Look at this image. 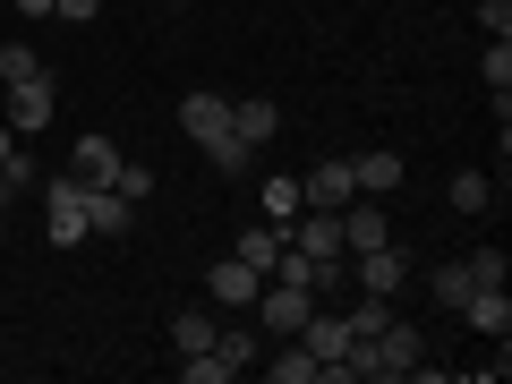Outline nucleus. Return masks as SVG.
Segmentation results:
<instances>
[{
  "instance_id": "nucleus-3",
  "label": "nucleus",
  "mask_w": 512,
  "mask_h": 384,
  "mask_svg": "<svg viewBox=\"0 0 512 384\" xmlns=\"http://www.w3.org/2000/svg\"><path fill=\"white\" fill-rule=\"evenodd\" d=\"M308 308H316V291H308V282L265 274V291H256V325H265V333H299V325H308Z\"/></svg>"
},
{
  "instance_id": "nucleus-10",
  "label": "nucleus",
  "mask_w": 512,
  "mask_h": 384,
  "mask_svg": "<svg viewBox=\"0 0 512 384\" xmlns=\"http://www.w3.org/2000/svg\"><path fill=\"white\" fill-rule=\"evenodd\" d=\"M86 231H103V239L137 231V205H128L120 188H86Z\"/></svg>"
},
{
  "instance_id": "nucleus-27",
  "label": "nucleus",
  "mask_w": 512,
  "mask_h": 384,
  "mask_svg": "<svg viewBox=\"0 0 512 384\" xmlns=\"http://www.w3.org/2000/svg\"><path fill=\"white\" fill-rule=\"evenodd\" d=\"M9 163H18V128L0 120V171H9Z\"/></svg>"
},
{
  "instance_id": "nucleus-15",
  "label": "nucleus",
  "mask_w": 512,
  "mask_h": 384,
  "mask_svg": "<svg viewBox=\"0 0 512 384\" xmlns=\"http://www.w3.org/2000/svg\"><path fill=\"white\" fill-rule=\"evenodd\" d=\"M256 367H265L274 384H316V359H308V342H299V333H282V350H274V359H256Z\"/></svg>"
},
{
  "instance_id": "nucleus-13",
  "label": "nucleus",
  "mask_w": 512,
  "mask_h": 384,
  "mask_svg": "<svg viewBox=\"0 0 512 384\" xmlns=\"http://www.w3.org/2000/svg\"><path fill=\"white\" fill-rule=\"evenodd\" d=\"M214 308H180V316H171V350H180V359H197V350H214Z\"/></svg>"
},
{
  "instance_id": "nucleus-8",
  "label": "nucleus",
  "mask_w": 512,
  "mask_h": 384,
  "mask_svg": "<svg viewBox=\"0 0 512 384\" xmlns=\"http://www.w3.org/2000/svg\"><path fill=\"white\" fill-rule=\"evenodd\" d=\"M384 239H393V214H384V205H342V248L350 256L384 248Z\"/></svg>"
},
{
  "instance_id": "nucleus-20",
  "label": "nucleus",
  "mask_w": 512,
  "mask_h": 384,
  "mask_svg": "<svg viewBox=\"0 0 512 384\" xmlns=\"http://www.w3.org/2000/svg\"><path fill=\"white\" fill-rule=\"evenodd\" d=\"M256 350H265V342H256L248 325H222V333H214V359L231 367V376H239V367H256Z\"/></svg>"
},
{
  "instance_id": "nucleus-30",
  "label": "nucleus",
  "mask_w": 512,
  "mask_h": 384,
  "mask_svg": "<svg viewBox=\"0 0 512 384\" xmlns=\"http://www.w3.org/2000/svg\"><path fill=\"white\" fill-rule=\"evenodd\" d=\"M171 9H188V0H171Z\"/></svg>"
},
{
  "instance_id": "nucleus-24",
  "label": "nucleus",
  "mask_w": 512,
  "mask_h": 384,
  "mask_svg": "<svg viewBox=\"0 0 512 384\" xmlns=\"http://www.w3.org/2000/svg\"><path fill=\"white\" fill-rule=\"evenodd\" d=\"M111 188H120L128 205H146V197H154V171H146V163H128V154H120V171H111Z\"/></svg>"
},
{
  "instance_id": "nucleus-12",
  "label": "nucleus",
  "mask_w": 512,
  "mask_h": 384,
  "mask_svg": "<svg viewBox=\"0 0 512 384\" xmlns=\"http://www.w3.org/2000/svg\"><path fill=\"white\" fill-rule=\"evenodd\" d=\"M9 128H18V137H35V128H52V86H9Z\"/></svg>"
},
{
  "instance_id": "nucleus-18",
  "label": "nucleus",
  "mask_w": 512,
  "mask_h": 384,
  "mask_svg": "<svg viewBox=\"0 0 512 384\" xmlns=\"http://www.w3.org/2000/svg\"><path fill=\"white\" fill-rule=\"evenodd\" d=\"M461 265H470V282H478V291H504V282H512V256L495 248V239H487V248H470Z\"/></svg>"
},
{
  "instance_id": "nucleus-22",
  "label": "nucleus",
  "mask_w": 512,
  "mask_h": 384,
  "mask_svg": "<svg viewBox=\"0 0 512 384\" xmlns=\"http://www.w3.org/2000/svg\"><path fill=\"white\" fill-rule=\"evenodd\" d=\"M444 197H453V214H487L495 188H487V171H453V188H444Z\"/></svg>"
},
{
  "instance_id": "nucleus-23",
  "label": "nucleus",
  "mask_w": 512,
  "mask_h": 384,
  "mask_svg": "<svg viewBox=\"0 0 512 384\" xmlns=\"http://www.w3.org/2000/svg\"><path fill=\"white\" fill-rule=\"evenodd\" d=\"M487 94H512V35H487Z\"/></svg>"
},
{
  "instance_id": "nucleus-5",
  "label": "nucleus",
  "mask_w": 512,
  "mask_h": 384,
  "mask_svg": "<svg viewBox=\"0 0 512 384\" xmlns=\"http://www.w3.org/2000/svg\"><path fill=\"white\" fill-rule=\"evenodd\" d=\"M299 197L308 205H325V214H342L359 188H350V154H333V163H316V171H299Z\"/></svg>"
},
{
  "instance_id": "nucleus-1",
  "label": "nucleus",
  "mask_w": 512,
  "mask_h": 384,
  "mask_svg": "<svg viewBox=\"0 0 512 384\" xmlns=\"http://www.w3.org/2000/svg\"><path fill=\"white\" fill-rule=\"evenodd\" d=\"M180 128L197 137V154L222 171V180H239V171L256 163V146L231 128V103H222V94H180Z\"/></svg>"
},
{
  "instance_id": "nucleus-26",
  "label": "nucleus",
  "mask_w": 512,
  "mask_h": 384,
  "mask_svg": "<svg viewBox=\"0 0 512 384\" xmlns=\"http://www.w3.org/2000/svg\"><path fill=\"white\" fill-rule=\"evenodd\" d=\"M52 18H69V26H86V18H103V0H52Z\"/></svg>"
},
{
  "instance_id": "nucleus-28",
  "label": "nucleus",
  "mask_w": 512,
  "mask_h": 384,
  "mask_svg": "<svg viewBox=\"0 0 512 384\" xmlns=\"http://www.w3.org/2000/svg\"><path fill=\"white\" fill-rule=\"evenodd\" d=\"M18 18H52V0H18Z\"/></svg>"
},
{
  "instance_id": "nucleus-11",
  "label": "nucleus",
  "mask_w": 512,
  "mask_h": 384,
  "mask_svg": "<svg viewBox=\"0 0 512 384\" xmlns=\"http://www.w3.org/2000/svg\"><path fill=\"white\" fill-rule=\"evenodd\" d=\"M231 256L256 265V274H274V265H282V222H248V231L231 239Z\"/></svg>"
},
{
  "instance_id": "nucleus-2",
  "label": "nucleus",
  "mask_w": 512,
  "mask_h": 384,
  "mask_svg": "<svg viewBox=\"0 0 512 384\" xmlns=\"http://www.w3.org/2000/svg\"><path fill=\"white\" fill-rule=\"evenodd\" d=\"M43 239H52V248H77V239H86V188H77L69 171L43 188Z\"/></svg>"
},
{
  "instance_id": "nucleus-14",
  "label": "nucleus",
  "mask_w": 512,
  "mask_h": 384,
  "mask_svg": "<svg viewBox=\"0 0 512 384\" xmlns=\"http://www.w3.org/2000/svg\"><path fill=\"white\" fill-rule=\"evenodd\" d=\"M461 316H470L487 342H504V333H512V299L504 291H470V299H461Z\"/></svg>"
},
{
  "instance_id": "nucleus-19",
  "label": "nucleus",
  "mask_w": 512,
  "mask_h": 384,
  "mask_svg": "<svg viewBox=\"0 0 512 384\" xmlns=\"http://www.w3.org/2000/svg\"><path fill=\"white\" fill-rule=\"evenodd\" d=\"M478 282H470V265H436V274H427V299H436V308H453L461 316V299H470Z\"/></svg>"
},
{
  "instance_id": "nucleus-16",
  "label": "nucleus",
  "mask_w": 512,
  "mask_h": 384,
  "mask_svg": "<svg viewBox=\"0 0 512 384\" xmlns=\"http://www.w3.org/2000/svg\"><path fill=\"white\" fill-rule=\"evenodd\" d=\"M231 128L248 137V146H274V128H282V111L265 103V94H248V103H231Z\"/></svg>"
},
{
  "instance_id": "nucleus-29",
  "label": "nucleus",
  "mask_w": 512,
  "mask_h": 384,
  "mask_svg": "<svg viewBox=\"0 0 512 384\" xmlns=\"http://www.w3.org/2000/svg\"><path fill=\"white\" fill-rule=\"evenodd\" d=\"M9 197H18V188H9V180H0V222H9Z\"/></svg>"
},
{
  "instance_id": "nucleus-21",
  "label": "nucleus",
  "mask_w": 512,
  "mask_h": 384,
  "mask_svg": "<svg viewBox=\"0 0 512 384\" xmlns=\"http://www.w3.org/2000/svg\"><path fill=\"white\" fill-rule=\"evenodd\" d=\"M35 77H43L35 43H0V86H35Z\"/></svg>"
},
{
  "instance_id": "nucleus-17",
  "label": "nucleus",
  "mask_w": 512,
  "mask_h": 384,
  "mask_svg": "<svg viewBox=\"0 0 512 384\" xmlns=\"http://www.w3.org/2000/svg\"><path fill=\"white\" fill-rule=\"evenodd\" d=\"M256 205H265V222H282V231H291V214H299L308 197H299V180L282 171V180H265V188H256Z\"/></svg>"
},
{
  "instance_id": "nucleus-4",
  "label": "nucleus",
  "mask_w": 512,
  "mask_h": 384,
  "mask_svg": "<svg viewBox=\"0 0 512 384\" xmlns=\"http://www.w3.org/2000/svg\"><path fill=\"white\" fill-rule=\"evenodd\" d=\"M419 274V265H410V248H393V239H384V248H367V256H350V291H402V282Z\"/></svg>"
},
{
  "instance_id": "nucleus-7",
  "label": "nucleus",
  "mask_w": 512,
  "mask_h": 384,
  "mask_svg": "<svg viewBox=\"0 0 512 384\" xmlns=\"http://www.w3.org/2000/svg\"><path fill=\"white\" fill-rule=\"evenodd\" d=\"M111 171H120V146H111V137H77L69 146V180L77 188H111Z\"/></svg>"
},
{
  "instance_id": "nucleus-25",
  "label": "nucleus",
  "mask_w": 512,
  "mask_h": 384,
  "mask_svg": "<svg viewBox=\"0 0 512 384\" xmlns=\"http://www.w3.org/2000/svg\"><path fill=\"white\" fill-rule=\"evenodd\" d=\"M478 26L487 35H512V0H478Z\"/></svg>"
},
{
  "instance_id": "nucleus-6",
  "label": "nucleus",
  "mask_w": 512,
  "mask_h": 384,
  "mask_svg": "<svg viewBox=\"0 0 512 384\" xmlns=\"http://www.w3.org/2000/svg\"><path fill=\"white\" fill-rule=\"evenodd\" d=\"M205 291H214V308H256L265 274H256V265H239V256H222L214 274H205Z\"/></svg>"
},
{
  "instance_id": "nucleus-9",
  "label": "nucleus",
  "mask_w": 512,
  "mask_h": 384,
  "mask_svg": "<svg viewBox=\"0 0 512 384\" xmlns=\"http://www.w3.org/2000/svg\"><path fill=\"white\" fill-rule=\"evenodd\" d=\"M402 154H350V188H359V197H393V188H402Z\"/></svg>"
}]
</instances>
